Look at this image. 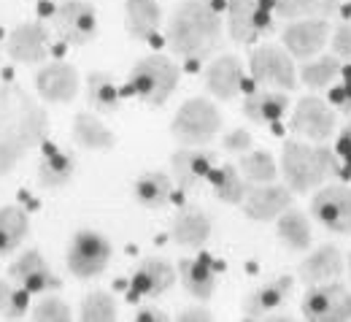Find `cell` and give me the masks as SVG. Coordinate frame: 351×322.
I'll return each mask as SVG.
<instances>
[{
	"label": "cell",
	"instance_id": "cell-1",
	"mask_svg": "<svg viewBox=\"0 0 351 322\" xmlns=\"http://www.w3.org/2000/svg\"><path fill=\"white\" fill-rule=\"evenodd\" d=\"M46 133L44 106L19 84H0V176H8L30 149L41 146Z\"/></svg>",
	"mask_w": 351,
	"mask_h": 322
},
{
	"label": "cell",
	"instance_id": "cell-2",
	"mask_svg": "<svg viewBox=\"0 0 351 322\" xmlns=\"http://www.w3.org/2000/svg\"><path fill=\"white\" fill-rule=\"evenodd\" d=\"M168 46L186 62H203L221 46V16L211 0H181L168 19Z\"/></svg>",
	"mask_w": 351,
	"mask_h": 322
},
{
	"label": "cell",
	"instance_id": "cell-3",
	"mask_svg": "<svg viewBox=\"0 0 351 322\" xmlns=\"http://www.w3.org/2000/svg\"><path fill=\"white\" fill-rule=\"evenodd\" d=\"M281 174L292 192H308L338 174V154L324 143L287 141L281 149Z\"/></svg>",
	"mask_w": 351,
	"mask_h": 322
},
{
	"label": "cell",
	"instance_id": "cell-4",
	"mask_svg": "<svg viewBox=\"0 0 351 322\" xmlns=\"http://www.w3.org/2000/svg\"><path fill=\"white\" fill-rule=\"evenodd\" d=\"M178 65L165 54H149L132 65L128 76V92L146 106H165L178 87Z\"/></svg>",
	"mask_w": 351,
	"mask_h": 322
},
{
	"label": "cell",
	"instance_id": "cell-5",
	"mask_svg": "<svg viewBox=\"0 0 351 322\" xmlns=\"http://www.w3.org/2000/svg\"><path fill=\"white\" fill-rule=\"evenodd\" d=\"M221 114L214 100L208 97H189L181 103L171 122V133L184 146H206L219 136Z\"/></svg>",
	"mask_w": 351,
	"mask_h": 322
},
{
	"label": "cell",
	"instance_id": "cell-6",
	"mask_svg": "<svg viewBox=\"0 0 351 322\" xmlns=\"http://www.w3.org/2000/svg\"><path fill=\"white\" fill-rule=\"evenodd\" d=\"M276 0H230L227 30L235 44H254L276 27Z\"/></svg>",
	"mask_w": 351,
	"mask_h": 322
},
{
	"label": "cell",
	"instance_id": "cell-7",
	"mask_svg": "<svg viewBox=\"0 0 351 322\" xmlns=\"http://www.w3.org/2000/svg\"><path fill=\"white\" fill-rule=\"evenodd\" d=\"M249 71L254 76V82L260 87H273V90H295L298 87V68H295V57L281 49V46L265 44L257 46L252 60H249Z\"/></svg>",
	"mask_w": 351,
	"mask_h": 322
},
{
	"label": "cell",
	"instance_id": "cell-8",
	"mask_svg": "<svg viewBox=\"0 0 351 322\" xmlns=\"http://www.w3.org/2000/svg\"><path fill=\"white\" fill-rule=\"evenodd\" d=\"M65 263L76 279H95L111 263V241L97 230H79L68 244Z\"/></svg>",
	"mask_w": 351,
	"mask_h": 322
},
{
	"label": "cell",
	"instance_id": "cell-9",
	"mask_svg": "<svg viewBox=\"0 0 351 322\" xmlns=\"http://www.w3.org/2000/svg\"><path fill=\"white\" fill-rule=\"evenodd\" d=\"M300 314L308 322H346L351 320V292L346 284L324 281L308 287L300 303Z\"/></svg>",
	"mask_w": 351,
	"mask_h": 322
},
{
	"label": "cell",
	"instance_id": "cell-10",
	"mask_svg": "<svg viewBox=\"0 0 351 322\" xmlns=\"http://www.w3.org/2000/svg\"><path fill=\"white\" fill-rule=\"evenodd\" d=\"M311 217L330 233H351V187L327 184L311 200Z\"/></svg>",
	"mask_w": 351,
	"mask_h": 322
},
{
	"label": "cell",
	"instance_id": "cell-11",
	"mask_svg": "<svg viewBox=\"0 0 351 322\" xmlns=\"http://www.w3.org/2000/svg\"><path fill=\"white\" fill-rule=\"evenodd\" d=\"M54 30L71 46H84L97 36V14L95 5L84 0H65L54 8Z\"/></svg>",
	"mask_w": 351,
	"mask_h": 322
},
{
	"label": "cell",
	"instance_id": "cell-12",
	"mask_svg": "<svg viewBox=\"0 0 351 322\" xmlns=\"http://www.w3.org/2000/svg\"><path fill=\"white\" fill-rule=\"evenodd\" d=\"M292 287H295L292 276H278L263 287L252 290L241 309L243 320H289V314H284V306L292 295Z\"/></svg>",
	"mask_w": 351,
	"mask_h": 322
},
{
	"label": "cell",
	"instance_id": "cell-13",
	"mask_svg": "<svg viewBox=\"0 0 351 322\" xmlns=\"http://www.w3.org/2000/svg\"><path fill=\"white\" fill-rule=\"evenodd\" d=\"M292 130H295L298 136L313 141V143H324L327 138L335 133V111L330 108L327 100L306 95V97H300V103L295 106Z\"/></svg>",
	"mask_w": 351,
	"mask_h": 322
},
{
	"label": "cell",
	"instance_id": "cell-14",
	"mask_svg": "<svg viewBox=\"0 0 351 322\" xmlns=\"http://www.w3.org/2000/svg\"><path fill=\"white\" fill-rule=\"evenodd\" d=\"M330 33H332L330 19H298V22H287L281 38L284 49L295 60H311L330 41Z\"/></svg>",
	"mask_w": 351,
	"mask_h": 322
},
{
	"label": "cell",
	"instance_id": "cell-15",
	"mask_svg": "<svg viewBox=\"0 0 351 322\" xmlns=\"http://www.w3.org/2000/svg\"><path fill=\"white\" fill-rule=\"evenodd\" d=\"M8 279H11L14 284L25 287L30 295H36V292H54V290L62 287V281L54 276L51 266L46 263L44 255H41L38 249H27V252H22V255L11 263Z\"/></svg>",
	"mask_w": 351,
	"mask_h": 322
},
{
	"label": "cell",
	"instance_id": "cell-16",
	"mask_svg": "<svg viewBox=\"0 0 351 322\" xmlns=\"http://www.w3.org/2000/svg\"><path fill=\"white\" fill-rule=\"evenodd\" d=\"M5 51L14 62H22V65L44 62L46 54H49V27L41 19H33V22H25V25L14 27L8 33Z\"/></svg>",
	"mask_w": 351,
	"mask_h": 322
},
{
	"label": "cell",
	"instance_id": "cell-17",
	"mask_svg": "<svg viewBox=\"0 0 351 322\" xmlns=\"http://www.w3.org/2000/svg\"><path fill=\"white\" fill-rule=\"evenodd\" d=\"M214 163H217V154L214 152H206L200 146H184L171 154V174H173V182L178 184V189H195L200 187V182H206L214 171Z\"/></svg>",
	"mask_w": 351,
	"mask_h": 322
},
{
	"label": "cell",
	"instance_id": "cell-18",
	"mask_svg": "<svg viewBox=\"0 0 351 322\" xmlns=\"http://www.w3.org/2000/svg\"><path fill=\"white\" fill-rule=\"evenodd\" d=\"M178 279V271L162 257H146L138 263L130 279V298H160L165 295Z\"/></svg>",
	"mask_w": 351,
	"mask_h": 322
},
{
	"label": "cell",
	"instance_id": "cell-19",
	"mask_svg": "<svg viewBox=\"0 0 351 322\" xmlns=\"http://www.w3.org/2000/svg\"><path fill=\"white\" fill-rule=\"evenodd\" d=\"M289 206H295L292 189L270 182L249 189V195L243 200V214L257 222H270V220H278Z\"/></svg>",
	"mask_w": 351,
	"mask_h": 322
},
{
	"label": "cell",
	"instance_id": "cell-20",
	"mask_svg": "<svg viewBox=\"0 0 351 322\" xmlns=\"http://www.w3.org/2000/svg\"><path fill=\"white\" fill-rule=\"evenodd\" d=\"M36 90L49 103H71L79 95V71L71 62L54 60L36 73Z\"/></svg>",
	"mask_w": 351,
	"mask_h": 322
},
{
	"label": "cell",
	"instance_id": "cell-21",
	"mask_svg": "<svg viewBox=\"0 0 351 322\" xmlns=\"http://www.w3.org/2000/svg\"><path fill=\"white\" fill-rule=\"evenodd\" d=\"M206 87L219 100H232L243 90V65L235 54H219L206 71Z\"/></svg>",
	"mask_w": 351,
	"mask_h": 322
},
{
	"label": "cell",
	"instance_id": "cell-22",
	"mask_svg": "<svg viewBox=\"0 0 351 322\" xmlns=\"http://www.w3.org/2000/svg\"><path fill=\"white\" fill-rule=\"evenodd\" d=\"M343 274V255L338 246L332 244H324L319 249H313L306 260L298 266V279L313 287V284H324V281H332Z\"/></svg>",
	"mask_w": 351,
	"mask_h": 322
},
{
	"label": "cell",
	"instance_id": "cell-23",
	"mask_svg": "<svg viewBox=\"0 0 351 322\" xmlns=\"http://www.w3.org/2000/svg\"><path fill=\"white\" fill-rule=\"evenodd\" d=\"M178 281L181 287L197 298V301H208L217 290V268L211 263L208 255H197V257H184L178 263Z\"/></svg>",
	"mask_w": 351,
	"mask_h": 322
},
{
	"label": "cell",
	"instance_id": "cell-24",
	"mask_svg": "<svg viewBox=\"0 0 351 322\" xmlns=\"http://www.w3.org/2000/svg\"><path fill=\"white\" fill-rule=\"evenodd\" d=\"M162 8L157 0H128L125 3V27L132 41H152L160 30Z\"/></svg>",
	"mask_w": 351,
	"mask_h": 322
},
{
	"label": "cell",
	"instance_id": "cell-25",
	"mask_svg": "<svg viewBox=\"0 0 351 322\" xmlns=\"http://www.w3.org/2000/svg\"><path fill=\"white\" fill-rule=\"evenodd\" d=\"M289 108V97L284 90H257L243 97V114L254 125H276L284 119Z\"/></svg>",
	"mask_w": 351,
	"mask_h": 322
},
{
	"label": "cell",
	"instance_id": "cell-26",
	"mask_svg": "<svg viewBox=\"0 0 351 322\" xmlns=\"http://www.w3.org/2000/svg\"><path fill=\"white\" fill-rule=\"evenodd\" d=\"M211 235V217L200 209H181L173 217L171 225V238L178 246L200 249Z\"/></svg>",
	"mask_w": 351,
	"mask_h": 322
},
{
	"label": "cell",
	"instance_id": "cell-27",
	"mask_svg": "<svg viewBox=\"0 0 351 322\" xmlns=\"http://www.w3.org/2000/svg\"><path fill=\"white\" fill-rule=\"evenodd\" d=\"M343 11L341 0H276V16L284 22L298 19H332Z\"/></svg>",
	"mask_w": 351,
	"mask_h": 322
},
{
	"label": "cell",
	"instance_id": "cell-28",
	"mask_svg": "<svg viewBox=\"0 0 351 322\" xmlns=\"http://www.w3.org/2000/svg\"><path fill=\"white\" fill-rule=\"evenodd\" d=\"M173 176L162 171H149L138 176V182L132 184V195L143 209H165L173 198Z\"/></svg>",
	"mask_w": 351,
	"mask_h": 322
},
{
	"label": "cell",
	"instance_id": "cell-29",
	"mask_svg": "<svg viewBox=\"0 0 351 322\" xmlns=\"http://www.w3.org/2000/svg\"><path fill=\"white\" fill-rule=\"evenodd\" d=\"M343 68H346V62L341 57L322 54V57L306 60L303 68L298 71V76H300V82L306 84L308 90H327V87H332L335 79L343 76Z\"/></svg>",
	"mask_w": 351,
	"mask_h": 322
},
{
	"label": "cell",
	"instance_id": "cell-30",
	"mask_svg": "<svg viewBox=\"0 0 351 322\" xmlns=\"http://www.w3.org/2000/svg\"><path fill=\"white\" fill-rule=\"evenodd\" d=\"M76 174V157L62 149H46L44 160L38 163V182L46 189H62L71 184Z\"/></svg>",
	"mask_w": 351,
	"mask_h": 322
},
{
	"label": "cell",
	"instance_id": "cell-31",
	"mask_svg": "<svg viewBox=\"0 0 351 322\" xmlns=\"http://www.w3.org/2000/svg\"><path fill=\"white\" fill-rule=\"evenodd\" d=\"M208 184L214 189V195L219 198L221 203H230V206H241L252 189L249 179H243V174L238 171V165H219L211 171Z\"/></svg>",
	"mask_w": 351,
	"mask_h": 322
},
{
	"label": "cell",
	"instance_id": "cell-32",
	"mask_svg": "<svg viewBox=\"0 0 351 322\" xmlns=\"http://www.w3.org/2000/svg\"><path fill=\"white\" fill-rule=\"evenodd\" d=\"M276 235L281 238V244L287 246V249H292V252H308V246H311V222H308V217L300 211V209H295V206H289L278 220H276Z\"/></svg>",
	"mask_w": 351,
	"mask_h": 322
},
{
	"label": "cell",
	"instance_id": "cell-33",
	"mask_svg": "<svg viewBox=\"0 0 351 322\" xmlns=\"http://www.w3.org/2000/svg\"><path fill=\"white\" fill-rule=\"evenodd\" d=\"M73 141L82 149H92V152H108L114 149L117 136L92 114H76L73 119Z\"/></svg>",
	"mask_w": 351,
	"mask_h": 322
},
{
	"label": "cell",
	"instance_id": "cell-34",
	"mask_svg": "<svg viewBox=\"0 0 351 322\" xmlns=\"http://www.w3.org/2000/svg\"><path fill=\"white\" fill-rule=\"evenodd\" d=\"M30 233V220L19 206L0 209V257L16 252Z\"/></svg>",
	"mask_w": 351,
	"mask_h": 322
},
{
	"label": "cell",
	"instance_id": "cell-35",
	"mask_svg": "<svg viewBox=\"0 0 351 322\" xmlns=\"http://www.w3.org/2000/svg\"><path fill=\"white\" fill-rule=\"evenodd\" d=\"M87 103L100 114H114L122 106V95L117 90L114 79L106 71H95L87 76Z\"/></svg>",
	"mask_w": 351,
	"mask_h": 322
},
{
	"label": "cell",
	"instance_id": "cell-36",
	"mask_svg": "<svg viewBox=\"0 0 351 322\" xmlns=\"http://www.w3.org/2000/svg\"><path fill=\"white\" fill-rule=\"evenodd\" d=\"M238 171H241L243 179H249V182L270 184V182H276L278 165H276V160H273L270 152H265V149H249V152L241 154Z\"/></svg>",
	"mask_w": 351,
	"mask_h": 322
},
{
	"label": "cell",
	"instance_id": "cell-37",
	"mask_svg": "<svg viewBox=\"0 0 351 322\" xmlns=\"http://www.w3.org/2000/svg\"><path fill=\"white\" fill-rule=\"evenodd\" d=\"M79 320L84 322H114L117 320V301L106 290H95L82 301Z\"/></svg>",
	"mask_w": 351,
	"mask_h": 322
},
{
	"label": "cell",
	"instance_id": "cell-38",
	"mask_svg": "<svg viewBox=\"0 0 351 322\" xmlns=\"http://www.w3.org/2000/svg\"><path fill=\"white\" fill-rule=\"evenodd\" d=\"M27 306H30V292L25 287H11L5 279H0V314L5 320H22L27 317Z\"/></svg>",
	"mask_w": 351,
	"mask_h": 322
},
{
	"label": "cell",
	"instance_id": "cell-39",
	"mask_svg": "<svg viewBox=\"0 0 351 322\" xmlns=\"http://www.w3.org/2000/svg\"><path fill=\"white\" fill-rule=\"evenodd\" d=\"M30 317L36 322H71L73 312H71V306H68L62 298L46 295V298H41V301L33 306Z\"/></svg>",
	"mask_w": 351,
	"mask_h": 322
},
{
	"label": "cell",
	"instance_id": "cell-40",
	"mask_svg": "<svg viewBox=\"0 0 351 322\" xmlns=\"http://www.w3.org/2000/svg\"><path fill=\"white\" fill-rule=\"evenodd\" d=\"M343 82L330 87V106L338 108L341 114L351 117V68H343Z\"/></svg>",
	"mask_w": 351,
	"mask_h": 322
},
{
	"label": "cell",
	"instance_id": "cell-41",
	"mask_svg": "<svg viewBox=\"0 0 351 322\" xmlns=\"http://www.w3.org/2000/svg\"><path fill=\"white\" fill-rule=\"evenodd\" d=\"M330 46H332V54H335V57H341L343 62H349L351 60V22H341V25L332 30Z\"/></svg>",
	"mask_w": 351,
	"mask_h": 322
},
{
	"label": "cell",
	"instance_id": "cell-42",
	"mask_svg": "<svg viewBox=\"0 0 351 322\" xmlns=\"http://www.w3.org/2000/svg\"><path fill=\"white\" fill-rule=\"evenodd\" d=\"M221 146H224L227 152H238V154H243V152L252 149V133L243 130V128H238V130H232V133H227V136L221 138Z\"/></svg>",
	"mask_w": 351,
	"mask_h": 322
},
{
	"label": "cell",
	"instance_id": "cell-43",
	"mask_svg": "<svg viewBox=\"0 0 351 322\" xmlns=\"http://www.w3.org/2000/svg\"><path fill=\"white\" fill-rule=\"evenodd\" d=\"M335 154L346 165V171H351V122L341 130V136L335 141Z\"/></svg>",
	"mask_w": 351,
	"mask_h": 322
},
{
	"label": "cell",
	"instance_id": "cell-44",
	"mask_svg": "<svg viewBox=\"0 0 351 322\" xmlns=\"http://www.w3.org/2000/svg\"><path fill=\"white\" fill-rule=\"evenodd\" d=\"M211 320H214V314H211L208 309H203V306L184 309V312L178 314V322H211Z\"/></svg>",
	"mask_w": 351,
	"mask_h": 322
},
{
	"label": "cell",
	"instance_id": "cell-45",
	"mask_svg": "<svg viewBox=\"0 0 351 322\" xmlns=\"http://www.w3.org/2000/svg\"><path fill=\"white\" fill-rule=\"evenodd\" d=\"M135 322H168V314L160 309H141L135 314Z\"/></svg>",
	"mask_w": 351,
	"mask_h": 322
},
{
	"label": "cell",
	"instance_id": "cell-46",
	"mask_svg": "<svg viewBox=\"0 0 351 322\" xmlns=\"http://www.w3.org/2000/svg\"><path fill=\"white\" fill-rule=\"evenodd\" d=\"M349 276H351V257H349Z\"/></svg>",
	"mask_w": 351,
	"mask_h": 322
},
{
	"label": "cell",
	"instance_id": "cell-47",
	"mask_svg": "<svg viewBox=\"0 0 351 322\" xmlns=\"http://www.w3.org/2000/svg\"><path fill=\"white\" fill-rule=\"evenodd\" d=\"M0 57H3V44H0Z\"/></svg>",
	"mask_w": 351,
	"mask_h": 322
}]
</instances>
